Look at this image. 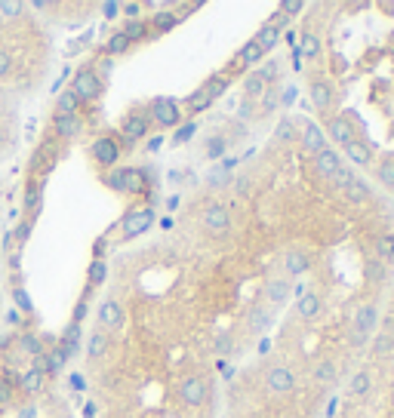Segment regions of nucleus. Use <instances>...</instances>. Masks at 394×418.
<instances>
[{
	"label": "nucleus",
	"instance_id": "obj_1",
	"mask_svg": "<svg viewBox=\"0 0 394 418\" xmlns=\"http://www.w3.org/2000/svg\"><path fill=\"white\" fill-rule=\"evenodd\" d=\"M49 68V37L31 4H0V157L16 148L19 105Z\"/></svg>",
	"mask_w": 394,
	"mask_h": 418
},
{
	"label": "nucleus",
	"instance_id": "obj_2",
	"mask_svg": "<svg viewBox=\"0 0 394 418\" xmlns=\"http://www.w3.org/2000/svg\"><path fill=\"white\" fill-rule=\"evenodd\" d=\"M49 360L37 357L25 369L13 388L0 391V418H65L62 406L47 381Z\"/></svg>",
	"mask_w": 394,
	"mask_h": 418
},
{
	"label": "nucleus",
	"instance_id": "obj_3",
	"mask_svg": "<svg viewBox=\"0 0 394 418\" xmlns=\"http://www.w3.org/2000/svg\"><path fill=\"white\" fill-rule=\"evenodd\" d=\"M102 90H105V83L99 80L96 74L90 71V68H87V71H80L78 78H74V83H71V92H74V96H78L80 102H93V99H99V96H102Z\"/></svg>",
	"mask_w": 394,
	"mask_h": 418
},
{
	"label": "nucleus",
	"instance_id": "obj_4",
	"mask_svg": "<svg viewBox=\"0 0 394 418\" xmlns=\"http://www.w3.org/2000/svg\"><path fill=\"white\" fill-rule=\"evenodd\" d=\"M207 394H209V388H207L204 379H197V375H188V379H182L179 397H182V403H185V406H191V409L204 406V403H207Z\"/></svg>",
	"mask_w": 394,
	"mask_h": 418
},
{
	"label": "nucleus",
	"instance_id": "obj_5",
	"mask_svg": "<svg viewBox=\"0 0 394 418\" xmlns=\"http://www.w3.org/2000/svg\"><path fill=\"white\" fill-rule=\"evenodd\" d=\"M204 228L213 237H222V234H228V228H231V216H228V209L222 207V203H209V207L204 209Z\"/></svg>",
	"mask_w": 394,
	"mask_h": 418
},
{
	"label": "nucleus",
	"instance_id": "obj_6",
	"mask_svg": "<svg viewBox=\"0 0 394 418\" xmlns=\"http://www.w3.org/2000/svg\"><path fill=\"white\" fill-rule=\"evenodd\" d=\"M151 225H154V212H151V209L145 207V209H136V212H130V216L123 219V225H121V234H123V240H130V237H139V234H145Z\"/></svg>",
	"mask_w": 394,
	"mask_h": 418
},
{
	"label": "nucleus",
	"instance_id": "obj_7",
	"mask_svg": "<svg viewBox=\"0 0 394 418\" xmlns=\"http://www.w3.org/2000/svg\"><path fill=\"white\" fill-rule=\"evenodd\" d=\"M376 308L373 305H364V308L357 311V317H355V336H351V345L360 348V345H367V338H370V332L376 326Z\"/></svg>",
	"mask_w": 394,
	"mask_h": 418
},
{
	"label": "nucleus",
	"instance_id": "obj_8",
	"mask_svg": "<svg viewBox=\"0 0 394 418\" xmlns=\"http://www.w3.org/2000/svg\"><path fill=\"white\" fill-rule=\"evenodd\" d=\"M151 114H154V123H161V126H176L182 121V114H179V102L176 99H154L151 102Z\"/></svg>",
	"mask_w": 394,
	"mask_h": 418
},
{
	"label": "nucleus",
	"instance_id": "obj_9",
	"mask_svg": "<svg viewBox=\"0 0 394 418\" xmlns=\"http://www.w3.org/2000/svg\"><path fill=\"white\" fill-rule=\"evenodd\" d=\"M265 385L271 394H290L293 388H296V379H293L290 369H283V366H274V369H268V379Z\"/></svg>",
	"mask_w": 394,
	"mask_h": 418
},
{
	"label": "nucleus",
	"instance_id": "obj_10",
	"mask_svg": "<svg viewBox=\"0 0 394 418\" xmlns=\"http://www.w3.org/2000/svg\"><path fill=\"white\" fill-rule=\"evenodd\" d=\"M324 135H330V139L339 142L342 148H345L348 142H355V130H351V123L345 121V117H330V121H326V133Z\"/></svg>",
	"mask_w": 394,
	"mask_h": 418
},
{
	"label": "nucleus",
	"instance_id": "obj_11",
	"mask_svg": "<svg viewBox=\"0 0 394 418\" xmlns=\"http://www.w3.org/2000/svg\"><path fill=\"white\" fill-rule=\"evenodd\" d=\"M121 133H123V139H127V142L145 139V135H148V117L145 114H130L127 121L121 123Z\"/></svg>",
	"mask_w": 394,
	"mask_h": 418
},
{
	"label": "nucleus",
	"instance_id": "obj_12",
	"mask_svg": "<svg viewBox=\"0 0 394 418\" xmlns=\"http://www.w3.org/2000/svg\"><path fill=\"white\" fill-rule=\"evenodd\" d=\"M345 157H348L355 166H370V160H373V145L364 142V139L348 142V145H345Z\"/></svg>",
	"mask_w": 394,
	"mask_h": 418
},
{
	"label": "nucleus",
	"instance_id": "obj_13",
	"mask_svg": "<svg viewBox=\"0 0 394 418\" xmlns=\"http://www.w3.org/2000/svg\"><path fill=\"white\" fill-rule=\"evenodd\" d=\"M302 142H305V148L312 151V154H317V151H324L326 148V135L324 130L317 123L312 121H302Z\"/></svg>",
	"mask_w": 394,
	"mask_h": 418
},
{
	"label": "nucleus",
	"instance_id": "obj_14",
	"mask_svg": "<svg viewBox=\"0 0 394 418\" xmlns=\"http://www.w3.org/2000/svg\"><path fill=\"white\" fill-rule=\"evenodd\" d=\"M314 166H317V173H321L324 178H333V176H336V169L342 166V157L333 148H324V151H317V154H314Z\"/></svg>",
	"mask_w": 394,
	"mask_h": 418
},
{
	"label": "nucleus",
	"instance_id": "obj_15",
	"mask_svg": "<svg viewBox=\"0 0 394 418\" xmlns=\"http://www.w3.org/2000/svg\"><path fill=\"white\" fill-rule=\"evenodd\" d=\"M321 295H314V293H302L299 295V302H296V314L302 320H314L317 314H321Z\"/></svg>",
	"mask_w": 394,
	"mask_h": 418
},
{
	"label": "nucleus",
	"instance_id": "obj_16",
	"mask_svg": "<svg viewBox=\"0 0 394 418\" xmlns=\"http://www.w3.org/2000/svg\"><path fill=\"white\" fill-rule=\"evenodd\" d=\"M308 92H312V102H314L317 111H330L333 108V87L326 80H314Z\"/></svg>",
	"mask_w": 394,
	"mask_h": 418
},
{
	"label": "nucleus",
	"instance_id": "obj_17",
	"mask_svg": "<svg viewBox=\"0 0 394 418\" xmlns=\"http://www.w3.org/2000/svg\"><path fill=\"white\" fill-rule=\"evenodd\" d=\"M105 348H108V332L93 329V332L87 336V360H90V363H96L99 357L105 354Z\"/></svg>",
	"mask_w": 394,
	"mask_h": 418
},
{
	"label": "nucleus",
	"instance_id": "obj_18",
	"mask_svg": "<svg viewBox=\"0 0 394 418\" xmlns=\"http://www.w3.org/2000/svg\"><path fill=\"white\" fill-rule=\"evenodd\" d=\"M121 191H145V173L142 169H121Z\"/></svg>",
	"mask_w": 394,
	"mask_h": 418
},
{
	"label": "nucleus",
	"instance_id": "obj_19",
	"mask_svg": "<svg viewBox=\"0 0 394 418\" xmlns=\"http://www.w3.org/2000/svg\"><path fill=\"white\" fill-rule=\"evenodd\" d=\"M93 154H96V160L102 166H111V164H117V145L111 139H99L93 145Z\"/></svg>",
	"mask_w": 394,
	"mask_h": 418
},
{
	"label": "nucleus",
	"instance_id": "obj_20",
	"mask_svg": "<svg viewBox=\"0 0 394 418\" xmlns=\"http://www.w3.org/2000/svg\"><path fill=\"white\" fill-rule=\"evenodd\" d=\"M290 293H293V283H290V280H271V283L265 286V295H268V302H271V305L287 302Z\"/></svg>",
	"mask_w": 394,
	"mask_h": 418
},
{
	"label": "nucleus",
	"instance_id": "obj_21",
	"mask_svg": "<svg viewBox=\"0 0 394 418\" xmlns=\"http://www.w3.org/2000/svg\"><path fill=\"white\" fill-rule=\"evenodd\" d=\"M265 90H268V80H265L259 71H253V74H247V78H244V92H247V99L265 96Z\"/></svg>",
	"mask_w": 394,
	"mask_h": 418
},
{
	"label": "nucleus",
	"instance_id": "obj_22",
	"mask_svg": "<svg viewBox=\"0 0 394 418\" xmlns=\"http://www.w3.org/2000/svg\"><path fill=\"white\" fill-rule=\"evenodd\" d=\"M56 130H59V135H62V139H74V135L80 133V121H78V114H59Z\"/></svg>",
	"mask_w": 394,
	"mask_h": 418
},
{
	"label": "nucleus",
	"instance_id": "obj_23",
	"mask_svg": "<svg viewBox=\"0 0 394 418\" xmlns=\"http://www.w3.org/2000/svg\"><path fill=\"white\" fill-rule=\"evenodd\" d=\"M151 25H154L157 34H166V31H173L176 25H179V16H176L173 10H161V13L151 16Z\"/></svg>",
	"mask_w": 394,
	"mask_h": 418
},
{
	"label": "nucleus",
	"instance_id": "obj_24",
	"mask_svg": "<svg viewBox=\"0 0 394 418\" xmlns=\"http://www.w3.org/2000/svg\"><path fill=\"white\" fill-rule=\"evenodd\" d=\"M283 264H287V274H290V277H302L308 268H312V262H308L305 252H290Z\"/></svg>",
	"mask_w": 394,
	"mask_h": 418
},
{
	"label": "nucleus",
	"instance_id": "obj_25",
	"mask_svg": "<svg viewBox=\"0 0 394 418\" xmlns=\"http://www.w3.org/2000/svg\"><path fill=\"white\" fill-rule=\"evenodd\" d=\"M299 53H302V59H317L321 56V37L317 34H302L299 37Z\"/></svg>",
	"mask_w": 394,
	"mask_h": 418
},
{
	"label": "nucleus",
	"instance_id": "obj_26",
	"mask_svg": "<svg viewBox=\"0 0 394 418\" xmlns=\"http://www.w3.org/2000/svg\"><path fill=\"white\" fill-rule=\"evenodd\" d=\"M262 49H259L256 40H247L244 47H240V53H238V62H244V65H259L262 62Z\"/></svg>",
	"mask_w": 394,
	"mask_h": 418
},
{
	"label": "nucleus",
	"instance_id": "obj_27",
	"mask_svg": "<svg viewBox=\"0 0 394 418\" xmlns=\"http://www.w3.org/2000/svg\"><path fill=\"white\" fill-rule=\"evenodd\" d=\"M345 194H348L351 203H367V200H370V185H367L364 178H355V182L345 188Z\"/></svg>",
	"mask_w": 394,
	"mask_h": 418
},
{
	"label": "nucleus",
	"instance_id": "obj_28",
	"mask_svg": "<svg viewBox=\"0 0 394 418\" xmlns=\"http://www.w3.org/2000/svg\"><path fill=\"white\" fill-rule=\"evenodd\" d=\"M253 40L259 44V49H262V53H268V49H274V47H278L281 34L274 31V28H268V25H262V28H259V34H256Z\"/></svg>",
	"mask_w": 394,
	"mask_h": 418
},
{
	"label": "nucleus",
	"instance_id": "obj_29",
	"mask_svg": "<svg viewBox=\"0 0 394 418\" xmlns=\"http://www.w3.org/2000/svg\"><path fill=\"white\" fill-rule=\"evenodd\" d=\"M200 90H204L207 96L216 102V99H219L225 90H228V78H222V74H216V78H209V80H207V83H204V87H200Z\"/></svg>",
	"mask_w": 394,
	"mask_h": 418
},
{
	"label": "nucleus",
	"instance_id": "obj_30",
	"mask_svg": "<svg viewBox=\"0 0 394 418\" xmlns=\"http://www.w3.org/2000/svg\"><path fill=\"white\" fill-rule=\"evenodd\" d=\"M376 252L385 262H394V234H379L376 237Z\"/></svg>",
	"mask_w": 394,
	"mask_h": 418
},
{
	"label": "nucleus",
	"instance_id": "obj_31",
	"mask_svg": "<svg viewBox=\"0 0 394 418\" xmlns=\"http://www.w3.org/2000/svg\"><path fill=\"white\" fill-rule=\"evenodd\" d=\"M121 34L133 44V40H145V37H148V28H145V22H142V19H136V22H127V25H123Z\"/></svg>",
	"mask_w": 394,
	"mask_h": 418
},
{
	"label": "nucleus",
	"instance_id": "obj_32",
	"mask_svg": "<svg viewBox=\"0 0 394 418\" xmlns=\"http://www.w3.org/2000/svg\"><path fill=\"white\" fill-rule=\"evenodd\" d=\"M348 391H351V394H355V397H364L367 391H370V372H357L355 379H351Z\"/></svg>",
	"mask_w": 394,
	"mask_h": 418
},
{
	"label": "nucleus",
	"instance_id": "obj_33",
	"mask_svg": "<svg viewBox=\"0 0 394 418\" xmlns=\"http://www.w3.org/2000/svg\"><path fill=\"white\" fill-rule=\"evenodd\" d=\"M209 105H213V99H209L204 90H197V92H191V96H188V108L195 111V114H200V111H207Z\"/></svg>",
	"mask_w": 394,
	"mask_h": 418
},
{
	"label": "nucleus",
	"instance_id": "obj_34",
	"mask_svg": "<svg viewBox=\"0 0 394 418\" xmlns=\"http://www.w3.org/2000/svg\"><path fill=\"white\" fill-rule=\"evenodd\" d=\"M379 182L394 191V157H385L379 164Z\"/></svg>",
	"mask_w": 394,
	"mask_h": 418
},
{
	"label": "nucleus",
	"instance_id": "obj_35",
	"mask_svg": "<svg viewBox=\"0 0 394 418\" xmlns=\"http://www.w3.org/2000/svg\"><path fill=\"white\" fill-rule=\"evenodd\" d=\"M78 105H80V99L74 96L71 90L62 92V99H59V114H74V111H78Z\"/></svg>",
	"mask_w": 394,
	"mask_h": 418
},
{
	"label": "nucleus",
	"instance_id": "obj_36",
	"mask_svg": "<svg viewBox=\"0 0 394 418\" xmlns=\"http://www.w3.org/2000/svg\"><path fill=\"white\" fill-rule=\"evenodd\" d=\"M314 375H317V381H321V385H330V381L336 379V366H333L330 360H324L321 366H317V372H314Z\"/></svg>",
	"mask_w": 394,
	"mask_h": 418
},
{
	"label": "nucleus",
	"instance_id": "obj_37",
	"mask_svg": "<svg viewBox=\"0 0 394 418\" xmlns=\"http://www.w3.org/2000/svg\"><path fill=\"white\" fill-rule=\"evenodd\" d=\"M355 178H357V176H355V173H351V169H348L345 164H342V166L336 169V176H333V182H336V185L342 188V191H345V188H348L351 182H355Z\"/></svg>",
	"mask_w": 394,
	"mask_h": 418
},
{
	"label": "nucleus",
	"instance_id": "obj_38",
	"mask_svg": "<svg viewBox=\"0 0 394 418\" xmlns=\"http://www.w3.org/2000/svg\"><path fill=\"white\" fill-rule=\"evenodd\" d=\"M127 49H130V40L123 37V34H114V37L108 40V53H111V56H117V53H127Z\"/></svg>",
	"mask_w": 394,
	"mask_h": 418
},
{
	"label": "nucleus",
	"instance_id": "obj_39",
	"mask_svg": "<svg viewBox=\"0 0 394 418\" xmlns=\"http://www.w3.org/2000/svg\"><path fill=\"white\" fill-rule=\"evenodd\" d=\"M231 166H234V160H228L225 166H216L213 173H209V185H219V182H225V178H228V173H231Z\"/></svg>",
	"mask_w": 394,
	"mask_h": 418
},
{
	"label": "nucleus",
	"instance_id": "obj_40",
	"mask_svg": "<svg viewBox=\"0 0 394 418\" xmlns=\"http://www.w3.org/2000/svg\"><path fill=\"white\" fill-rule=\"evenodd\" d=\"M287 25H290V19H287V16H283L281 10H278V13H274V16H271V19H268V28H274V31H278V34H281V31H287Z\"/></svg>",
	"mask_w": 394,
	"mask_h": 418
},
{
	"label": "nucleus",
	"instance_id": "obj_41",
	"mask_svg": "<svg viewBox=\"0 0 394 418\" xmlns=\"http://www.w3.org/2000/svg\"><path fill=\"white\" fill-rule=\"evenodd\" d=\"M293 133H296V130H293V121H281L278 133H274V139H278V142H290Z\"/></svg>",
	"mask_w": 394,
	"mask_h": 418
},
{
	"label": "nucleus",
	"instance_id": "obj_42",
	"mask_svg": "<svg viewBox=\"0 0 394 418\" xmlns=\"http://www.w3.org/2000/svg\"><path fill=\"white\" fill-rule=\"evenodd\" d=\"M278 10H281L283 16H287V19H290V16H296V13H302V0H283V4L278 6Z\"/></svg>",
	"mask_w": 394,
	"mask_h": 418
},
{
	"label": "nucleus",
	"instance_id": "obj_43",
	"mask_svg": "<svg viewBox=\"0 0 394 418\" xmlns=\"http://www.w3.org/2000/svg\"><path fill=\"white\" fill-rule=\"evenodd\" d=\"M216 351H219L222 357H225V354H231V336H228V332L216 336Z\"/></svg>",
	"mask_w": 394,
	"mask_h": 418
},
{
	"label": "nucleus",
	"instance_id": "obj_44",
	"mask_svg": "<svg viewBox=\"0 0 394 418\" xmlns=\"http://www.w3.org/2000/svg\"><path fill=\"white\" fill-rule=\"evenodd\" d=\"M195 130H197V126H195V123H188V126H182V130H179V133H176V135H173V142H176V145H182V142H188V139H191V135H195Z\"/></svg>",
	"mask_w": 394,
	"mask_h": 418
},
{
	"label": "nucleus",
	"instance_id": "obj_45",
	"mask_svg": "<svg viewBox=\"0 0 394 418\" xmlns=\"http://www.w3.org/2000/svg\"><path fill=\"white\" fill-rule=\"evenodd\" d=\"M121 13H127V16H130V22H136V19H139V13H142V6H139V4H121Z\"/></svg>",
	"mask_w": 394,
	"mask_h": 418
},
{
	"label": "nucleus",
	"instance_id": "obj_46",
	"mask_svg": "<svg viewBox=\"0 0 394 418\" xmlns=\"http://www.w3.org/2000/svg\"><path fill=\"white\" fill-rule=\"evenodd\" d=\"M222 151H225V142L222 139H213V142H209V148H207V154L209 157H219Z\"/></svg>",
	"mask_w": 394,
	"mask_h": 418
},
{
	"label": "nucleus",
	"instance_id": "obj_47",
	"mask_svg": "<svg viewBox=\"0 0 394 418\" xmlns=\"http://www.w3.org/2000/svg\"><path fill=\"white\" fill-rule=\"evenodd\" d=\"M388 351H391V338L379 336V338H376V354H388Z\"/></svg>",
	"mask_w": 394,
	"mask_h": 418
},
{
	"label": "nucleus",
	"instance_id": "obj_48",
	"mask_svg": "<svg viewBox=\"0 0 394 418\" xmlns=\"http://www.w3.org/2000/svg\"><path fill=\"white\" fill-rule=\"evenodd\" d=\"M99 10L105 13V19H117V13H121V4H102Z\"/></svg>",
	"mask_w": 394,
	"mask_h": 418
},
{
	"label": "nucleus",
	"instance_id": "obj_49",
	"mask_svg": "<svg viewBox=\"0 0 394 418\" xmlns=\"http://www.w3.org/2000/svg\"><path fill=\"white\" fill-rule=\"evenodd\" d=\"M259 74H262L265 80H274V78H278V74H281V68L271 62V65H265V68H262V71H259Z\"/></svg>",
	"mask_w": 394,
	"mask_h": 418
},
{
	"label": "nucleus",
	"instance_id": "obj_50",
	"mask_svg": "<svg viewBox=\"0 0 394 418\" xmlns=\"http://www.w3.org/2000/svg\"><path fill=\"white\" fill-rule=\"evenodd\" d=\"M367 274H370L373 280H382V264H379V262H370V268H367Z\"/></svg>",
	"mask_w": 394,
	"mask_h": 418
},
{
	"label": "nucleus",
	"instance_id": "obj_51",
	"mask_svg": "<svg viewBox=\"0 0 394 418\" xmlns=\"http://www.w3.org/2000/svg\"><path fill=\"white\" fill-rule=\"evenodd\" d=\"M345 59H342V56H333V68H336V71H345Z\"/></svg>",
	"mask_w": 394,
	"mask_h": 418
},
{
	"label": "nucleus",
	"instance_id": "obj_52",
	"mask_svg": "<svg viewBox=\"0 0 394 418\" xmlns=\"http://www.w3.org/2000/svg\"><path fill=\"white\" fill-rule=\"evenodd\" d=\"M382 10L385 13H394V4H382Z\"/></svg>",
	"mask_w": 394,
	"mask_h": 418
}]
</instances>
